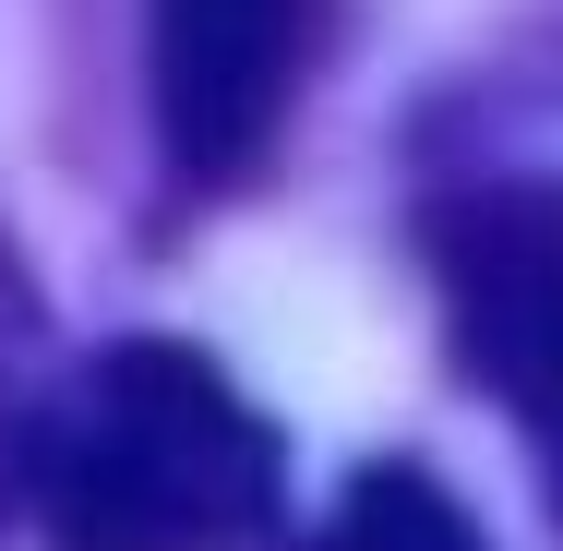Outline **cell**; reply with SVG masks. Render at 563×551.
Wrapping results in <instances>:
<instances>
[{
  "label": "cell",
  "mask_w": 563,
  "mask_h": 551,
  "mask_svg": "<svg viewBox=\"0 0 563 551\" xmlns=\"http://www.w3.org/2000/svg\"><path fill=\"white\" fill-rule=\"evenodd\" d=\"M432 288L467 384L540 420L563 396V180H479L432 205Z\"/></svg>",
  "instance_id": "obj_3"
},
{
  "label": "cell",
  "mask_w": 563,
  "mask_h": 551,
  "mask_svg": "<svg viewBox=\"0 0 563 551\" xmlns=\"http://www.w3.org/2000/svg\"><path fill=\"white\" fill-rule=\"evenodd\" d=\"M336 48V0H144V97L156 156L192 192H240Z\"/></svg>",
  "instance_id": "obj_2"
},
{
  "label": "cell",
  "mask_w": 563,
  "mask_h": 551,
  "mask_svg": "<svg viewBox=\"0 0 563 551\" xmlns=\"http://www.w3.org/2000/svg\"><path fill=\"white\" fill-rule=\"evenodd\" d=\"M312 551H492V540H479V516L455 504L432 467L384 455V467H360V480L336 492V516H324Z\"/></svg>",
  "instance_id": "obj_4"
},
{
  "label": "cell",
  "mask_w": 563,
  "mask_h": 551,
  "mask_svg": "<svg viewBox=\"0 0 563 551\" xmlns=\"http://www.w3.org/2000/svg\"><path fill=\"white\" fill-rule=\"evenodd\" d=\"M48 551H252L288 504L276 420L180 335L97 348L24 443Z\"/></svg>",
  "instance_id": "obj_1"
},
{
  "label": "cell",
  "mask_w": 563,
  "mask_h": 551,
  "mask_svg": "<svg viewBox=\"0 0 563 551\" xmlns=\"http://www.w3.org/2000/svg\"><path fill=\"white\" fill-rule=\"evenodd\" d=\"M528 432H540V455H552V516H563V396L540 408V420H528Z\"/></svg>",
  "instance_id": "obj_5"
}]
</instances>
